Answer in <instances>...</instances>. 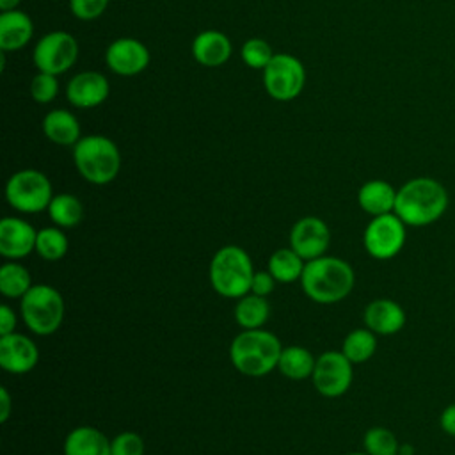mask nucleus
Masks as SVG:
<instances>
[{
  "label": "nucleus",
  "mask_w": 455,
  "mask_h": 455,
  "mask_svg": "<svg viewBox=\"0 0 455 455\" xmlns=\"http://www.w3.org/2000/svg\"><path fill=\"white\" fill-rule=\"evenodd\" d=\"M448 201V192L437 180L412 178L396 190L395 213L405 226L423 228L444 215Z\"/></svg>",
  "instance_id": "obj_1"
},
{
  "label": "nucleus",
  "mask_w": 455,
  "mask_h": 455,
  "mask_svg": "<svg viewBox=\"0 0 455 455\" xmlns=\"http://www.w3.org/2000/svg\"><path fill=\"white\" fill-rule=\"evenodd\" d=\"M355 274L348 261L336 256H320L306 261L300 284L304 293L318 304L343 300L354 288Z\"/></svg>",
  "instance_id": "obj_2"
},
{
  "label": "nucleus",
  "mask_w": 455,
  "mask_h": 455,
  "mask_svg": "<svg viewBox=\"0 0 455 455\" xmlns=\"http://www.w3.org/2000/svg\"><path fill=\"white\" fill-rule=\"evenodd\" d=\"M283 345L279 338L265 329H243L229 347L233 366L245 377H263L277 368Z\"/></svg>",
  "instance_id": "obj_3"
},
{
  "label": "nucleus",
  "mask_w": 455,
  "mask_h": 455,
  "mask_svg": "<svg viewBox=\"0 0 455 455\" xmlns=\"http://www.w3.org/2000/svg\"><path fill=\"white\" fill-rule=\"evenodd\" d=\"M73 162L78 174L92 185H107L121 169V153L105 135H85L73 146Z\"/></svg>",
  "instance_id": "obj_4"
},
{
  "label": "nucleus",
  "mask_w": 455,
  "mask_h": 455,
  "mask_svg": "<svg viewBox=\"0 0 455 455\" xmlns=\"http://www.w3.org/2000/svg\"><path fill=\"white\" fill-rule=\"evenodd\" d=\"M254 267L245 249L238 245L220 247L210 261V283L226 299H240L251 291Z\"/></svg>",
  "instance_id": "obj_5"
},
{
  "label": "nucleus",
  "mask_w": 455,
  "mask_h": 455,
  "mask_svg": "<svg viewBox=\"0 0 455 455\" xmlns=\"http://www.w3.org/2000/svg\"><path fill=\"white\" fill-rule=\"evenodd\" d=\"M20 313L28 331L39 336H50L64 320V299L50 284H32L21 297Z\"/></svg>",
  "instance_id": "obj_6"
},
{
  "label": "nucleus",
  "mask_w": 455,
  "mask_h": 455,
  "mask_svg": "<svg viewBox=\"0 0 455 455\" xmlns=\"http://www.w3.org/2000/svg\"><path fill=\"white\" fill-rule=\"evenodd\" d=\"M53 197L48 176L37 169H21L5 183V199L16 212L39 213L48 210Z\"/></svg>",
  "instance_id": "obj_7"
},
{
  "label": "nucleus",
  "mask_w": 455,
  "mask_h": 455,
  "mask_svg": "<svg viewBox=\"0 0 455 455\" xmlns=\"http://www.w3.org/2000/svg\"><path fill=\"white\" fill-rule=\"evenodd\" d=\"M306 84V69L302 62L290 53H274L263 69V87L275 101L295 100Z\"/></svg>",
  "instance_id": "obj_8"
},
{
  "label": "nucleus",
  "mask_w": 455,
  "mask_h": 455,
  "mask_svg": "<svg viewBox=\"0 0 455 455\" xmlns=\"http://www.w3.org/2000/svg\"><path fill=\"white\" fill-rule=\"evenodd\" d=\"M405 228L395 212L373 217L363 233L366 252L375 259L395 258L405 245Z\"/></svg>",
  "instance_id": "obj_9"
},
{
  "label": "nucleus",
  "mask_w": 455,
  "mask_h": 455,
  "mask_svg": "<svg viewBox=\"0 0 455 455\" xmlns=\"http://www.w3.org/2000/svg\"><path fill=\"white\" fill-rule=\"evenodd\" d=\"M32 59L37 71L62 75L76 62L78 43L69 32H64V30L48 32L36 43Z\"/></svg>",
  "instance_id": "obj_10"
},
{
  "label": "nucleus",
  "mask_w": 455,
  "mask_h": 455,
  "mask_svg": "<svg viewBox=\"0 0 455 455\" xmlns=\"http://www.w3.org/2000/svg\"><path fill=\"white\" fill-rule=\"evenodd\" d=\"M352 363L339 350H327L316 357V364L313 370V386L315 389L327 398L341 396L348 391L354 370Z\"/></svg>",
  "instance_id": "obj_11"
},
{
  "label": "nucleus",
  "mask_w": 455,
  "mask_h": 455,
  "mask_svg": "<svg viewBox=\"0 0 455 455\" xmlns=\"http://www.w3.org/2000/svg\"><path fill=\"white\" fill-rule=\"evenodd\" d=\"M331 243V231L320 217H302L290 231V247L304 259L311 261L325 254Z\"/></svg>",
  "instance_id": "obj_12"
},
{
  "label": "nucleus",
  "mask_w": 455,
  "mask_h": 455,
  "mask_svg": "<svg viewBox=\"0 0 455 455\" xmlns=\"http://www.w3.org/2000/svg\"><path fill=\"white\" fill-rule=\"evenodd\" d=\"M148 46L135 37H119L107 46L105 62L119 76H135L149 64Z\"/></svg>",
  "instance_id": "obj_13"
},
{
  "label": "nucleus",
  "mask_w": 455,
  "mask_h": 455,
  "mask_svg": "<svg viewBox=\"0 0 455 455\" xmlns=\"http://www.w3.org/2000/svg\"><path fill=\"white\" fill-rule=\"evenodd\" d=\"M110 94V84L100 71H80L66 85V98L76 108H94Z\"/></svg>",
  "instance_id": "obj_14"
},
{
  "label": "nucleus",
  "mask_w": 455,
  "mask_h": 455,
  "mask_svg": "<svg viewBox=\"0 0 455 455\" xmlns=\"http://www.w3.org/2000/svg\"><path fill=\"white\" fill-rule=\"evenodd\" d=\"M39 361V350L36 343L18 332L0 336V366L14 375L34 370Z\"/></svg>",
  "instance_id": "obj_15"
},
{
  "label": "nucleus",
  "mask_w": 455,
  "mask_h": 455,
  "mask_svg": "<svg viewBox=\"0 0 455 455\" xmlns=\"http://www.w3.org/2000/svg\"><path fill=\"white\" fill-rule=\"evenodd\" d=\"M37 231L23 219L4 217L0 220V254L7 259H21L36 251Z\"/></svg>",
  "instance_id": "obj_16"
},
{
  "label": "nucleus",
  "mask_w": 455,
  "mask_h": 455,
  "mask_svg": "<svg viewBox=\"0 0 455 455\" xmlns=\"http://www.w3.org/2000/svg\"><path fill=\"white\" fill-rule=\"evenodd\" d=\"M364 325L380 336H391L403 329L405 311L403 307L391 299L371 300L363 313Z\"/></svg>",
  "instance_id": "obj_17"
},
{
  "label": "nucleus",
  "mask_w": 455,
  "mask_h": 455,
  "mask_svg": "<svg viewBox=\"0 0 455 455\" xmlns=\"http://www.w3.org/2000/svg\"><path fill=\"white\" fill-rule=\"evenodd\" d=\"M231 41L220 30H203L192 41V57L204 68H219L231 57Z\"/></svg>",
  "instance_id": "obj_18"
},
{
  "label": "nucleus",
  "mask_w": 455,
  "mask_h": 455,
  "mask_svg": "<svg viewBox=\"0 0 455 455\" xmlns=\"http://www.w3.org/2000/svg\"><path fill=\"white\" fill-rule=\"evenodd\" d=\"M34 34L30 16L20 9L2 11L0 14V50L16 52L28 44Z\"/></svg>",
  "instance_id": "obj_19"
},
{
  "label": "nucleus",
  "mask_w": 455,
  "mask_h": 455,
  "mask_svg": "<svg viewBox=\"0 0 455 455\" xmlns=\"http://www.w3.org/2000/svg\"><path fill=\"white\" fill-rule=\"evenodd\" d=\"M357 203L363 212L371 217L395 212L396 190L384 180H370L361 185L357 192Z\"/></svg>",
  "instance_id": "obj_20"
},
{
  "label": "nucleus",
  "mask_w": 455,
  "mask_h": 455,
  "mask_svg": "<svg viewBox=\"0 0 455 455\" xmlns=\"http://www.w3.org/2000/svg\"><path fill=\"white\" fill-rule=\"evenodd\" d=\"M43 133L57 146H75L80 135L78 119L66 108H53L43 117Z\"/></svg>",
  "instance_id": "obj_21"
},
{
  "label": "nucleus",
  "mask_w": 455,
  "mask_h": 455,
  "mask_svg": "<svg viewBox=\"0 0 455 455\" xmlns=\"http://www.w3.org/2000/svg\"><path fill=\"white\" fill-rule=\"evenodd\" d=\"M64 455H110V441L94 427H76L64 439Z\"/></svg>",
  "instance_id": "obj_22"
},
{
  "label": "nucleus",
  "mask_w": 455,
  "mask_h": 455,
  "mask_svg": "<svg viewBox=\"0 0 455 455\" xmlns=\"http://www.w3.org/2000/svg\"><path fill=\"white\" fill-rule=\"evenodd\" d=\"M316 357L299 345L284 347L277 363V370L290 380H306L313 375Z\"/></svg>",
  "instance_id": "obj_23"
},
{
  "label": "nucleus",
  "mask_w": 455,
  "mask_h": 455,
  "mask_svg": "<svg viewBox=\"0 0 455 455\" xmlns=\"http://www.w3.org/2000/svg\"><path fill=\"white\" fill-rule=\"evenodd\" d=\"M270 306L267 297L247 293L235 306V320L242 329H261L268 320Z\"/></svg>",
  "instance_id": "obj_24"
},
{
  "label": "nucleus",
  "mask_w": 455,
  "mask_h": 455,
  "mask_svg": "<svg viewBox=\"0 0 455 455\" xmlns=\"http://www.w3.org/2000/svg\"><path fill=\"white\" fill-rule=\"evenodd\" d=\"M306 261L291 249H277L272 252L268 259V272L277 283H295L300 281L302 272H304Z\"/></svg>",
  "instance_id": "obj_25"
},
{
  "label": "nucleus",
  "mask_w": 455,
  "mask_h": 455,
  "mask_svg": "<svg viewBox=\"0 0 455 455\" xmlns=\"http://www.w3.org/2000/svg\"><path fill=\"white\" fill-rule=\"evenodd\" d=\"M48 215L57 228H75L84 219V204L73 194H57L52 197Z\"/></svg>",
  "instance_id": "obj_26"
},
{
  "label": "nucleus",
  "mask_w": 455,
  "mask_h": 455,
  "mask_svg": "<svg viewBox=\"0 0 455 455\" xmlns=\"http://www.w3.org/2000/svg\"><path fill=\"white\" fill-rule=\"evenodd\" d=\"M32 288V277L27 267L9 261L0 267V291L7 299H21Z\"/></svg>",
  "instance_id": "obj_27"
},
{
  "label": "nucleus",
  "mask_w": 455,
  "mask_h": 455,
  "mask_svg": "<svg viewBox=\"0 0 455 455\" xmlns=\"http://www.w3.org/2000/svg\"><path fill=\"white\" fill-rule=\"evenodd\" d=\"M377 350V338L368 327L350 331L341 345V352L352 364L366 363Z\"/></svg>",
  "instance_id": "obj_28"
},
{
  "label": "nucleus",
  "mask_w": 455,
  "mask_h": 455,
  "mask_svg": "<svg viewBox=\"0 0 455 455\" xmlns=\"http://www.w3.org/2000/svg\"><path fill=\"white\" fill-rule=\"evenodd\" d=\"M69 240L60 228H43L37 231L36 252L46 261H59L66 256Z\"/></svg>",
  "instance_id": "obj_29"
},
{
  "label": "nucleus",
  "mask_w": 455,
  "mask_h": 455,
  "mask_svg": "<svg viewBox=\"0 0 455 455\" xmlns=\"http://www.w3.org/2000/svg\"><path fill=\"white\" fill-rule=\"evenodd\" d=\"M363 448L368 455H398L396 435L386 427H371L363 437Z\"/></svg>",
  "instance_id": "obj_30"
},
{
  "label": "nucleus",
  "mask_w": 455,
  "mask_h": 455,
  "mask_svg": "<svg viewBox=\"0 0 455 455\" xmlns=\"http://www.w3.org/2000/svg\"><path fill=\"white\" fill-rule=\"evenodd\" d=\"M272 57H274V52L270 44L261 37H251L242 46V60L245 62V66L252 69L263 71L267 64L272 60Z\"/></svg>",
  "instance_id": "obj_31"
},
{
  "label": "nucleus",
  "mask_w": 455,
  "mask_h": 455,
  "mask_svg": "<svg viewBox=\"0 0 455 455\" xmlns=\"http://www.w3.org/2000/svg\"><path fill=\"white\" fill-rule=\"evenodd\" d=\"M59 92V80L57 75L52 73H43L39 71L32 82H30V96L36 103H50L55 100Z\"/></svg>",
  "instance_id": "obj_32"
},
{
  "label": "nucleus",
  "mask_w": 455,
  "mask_h": 455,
  "mask_svg": "<svg viewBox=\"0 0 455 455\" xmlns=\"http://www.w3.org/2000/svg\"><path fill=\"white\" fill-rule=\"evenodd\" d=\"M110 455H144V439L137 432H121L110 439Z\"/></svg>",
  "instance_id": "obj_33"
},
{
  "label": "nucleus",
  "mask_w": 455,
  "mask_h": 455,
  "mask_svg": "<svg viewBox=\"0 0 455 455\" xmlns=\"http://www.w3.org/2000/svg\"><path fill=\"white\" fill-rule=\"evenodd\" d=\"M108 5V0H69V9L75 18L91 21L100 18Z\"/></svg>",
  "instance_id": "obj_34"
},
{
  "label": "nucleus",
  "mask_w": 455,
  "mask_h": 455,
  "mask_svg": "<svg viewBox=\"0 0 455 455\" xmlns=\"http://www.w3.org/2000/svg\"><path fill=\"white\" fill-rule=\"evenodd\" d=\"M275 283L277 281L272 277V274L268 270H258V272H254L249 293H256L259 297H268L274 291Z\"/></svg>",
  "instance_id": "obj_35"
},
{
  "label": "nucleus",
  "mask_w": 455,
  "mask_h": 455,
  "mask_svg": "<svg viewBox=\"0 0 455 455\" xmlns=\"http://www.w3.org/2000/svg\"><path fill=\"white\" fill-rule=\"evenodd\" d=\"M14 327H16V313L7 304H2L0 306V334L2 336L11 334L14 332Z\"/></svg>",
  "instance_id": "obj_36"
},
{
  "label": "nucleus",
  "mask_w": 455,
  "mask_h": 455,
  "mask_svg": "<svg viewBox=\"0 0 455 455\" xmlns=\"http://www.w3.org/2000/svg\"><path fill=\"white\" fill-rule=\"evenodd\" d=\"M439 425L444 434L455 437V403H450L443 409L439 416Z\"/></svg>",
  "instance_id": "obj_37"
},
{
  "label": "nucleus",
  "mask_w": 455,
  "mask_h": 455,
  "mask_svg": "<svg viewBox=\"0 0 455 455\" xmlns=\"http://www.w3.org/2000/svg\"><path fill=\"white\" fill-rule=\"evenodd\" d=\"M12 405H11V395L7 391V387H0V421L5 423L11 416Z\"/></svg>",
  "instance_id": "obj_38"
},
{
  "label": "nucleus",
  "mask_w": 455,
  "mask_h": 455,
  "mask_svg": "<svg viewBox=\"0 0 455 455\" xmlns=\"http://www.w3.org/2000/svg\"><path fill=\"white\" fill-rule=\"evenodd\" d=\"M21 0H0V9L2 11H12V9H18Z\"/></svg>",
  "instance_id": "obj_39"
},
{
  "label": "nucleus",
  "mask_w": 455,
  "mask_h": 455,
  "mask_svg": "<svg viewBox=\"0 0 455 455\" xmlns=\"http://www.w3.org/2000/svg\"><path fill=\"white\" fill-rule=\"evenodd\" d=\"M347 455H368L366 451H352V453H347Z\"/></svg>",
  "instance_id": "obj_40"
}]
</instances>
